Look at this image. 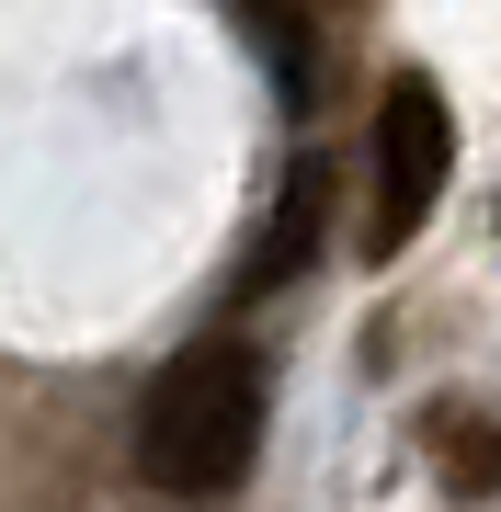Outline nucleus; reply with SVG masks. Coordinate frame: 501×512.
I'll use <instances>...</instances> for the list:
<instances>
[{
    "instance_id": "obj_5",
    "label": "nucleus",
    "mask_w": 501,
    "mask_h": 512,
    "mask_svg": "<svg viewBox=\"0 0 501 512\" xmlns=\"http://www.w3.org/2000/svg\"><path fill=\"white\" fill-rule=\"evenodd\" d=\"M433 444H445V478H456L467 501H479V490H501V433H490L479 410H445V421H433Z\"/></svg>"
},
{
    "instance_id": "obj_2",
    "label": "nucleus",
    "mask_w": 501,
    "mask_h": 512,
    "mask_svg": "<svg viewBox=\"0 0 501 512\" xmlns=\"http://www.w3.org/2000/svg\"><path fill=\"white\" fill-rule=\"evenodd\" d=\"M445 171H456V114H445V92H433L422 69H399L388 103H376V217H365L376 262L410 251V228L445 205Z\"/></svg>"
},
{
    "instance_id": "obj_4",
    "label": "nucleus",
    "mask_w": 501,
    "mask_h": 512,
    "mask_svg": "<svg viewBox=\"0 0 501 512\" xmlns=\"http://www.w3.org/2000/svg\"><path fill=\"white\" fill-rule=\"evenodd\" d=\"M308 251H319V171H297V183H285V217H274V239L251 251V285H285Z\"/></svg>"
},
{
    "instance_id": "obj_1",
    "label": "nucleus",
    "mask_w": 501,
    "mask_h": 512,
    "mask_svg": "<svg viewBox=\"0 0 501 512\" xmlns=\"http://www.w3.org/2000/svg\"><path fill=\"white\" fill-rule=\"evenodd\" d=\"M262 421H274V365L251 342H194L137 399V478H160L183 501H217V490L251 478Z\"/></svg>"
},
{
    "instance_id": "obj_3",
    "label": "nucleus",
    "mask_w": 501,
    "mask_h": 512,
    "mask_svg": "<svg viewBox=\"0 0 501 512\" xmlns=\"http://www.w3.org/2000/svg\"><path fill=\"white\" fill-rule=\"evenodd\" d=\"M240 23H251V46H262V69H274V92L285 103H308V0H240Z\"/></svg>"
}]
</instances>
